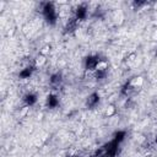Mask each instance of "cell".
I'll list each match as a JSON object with an SVG mask.
<instances>
[{"instance_id": "cell-1", "label": "cell", "mask_w": 157, "mask_h": 157, "mask_svg": "<svg viewBox=\"0 0 157 157\" xmlns=\"http://www.w3.org/2000/svg\"><path fill=\"white\" fill-rule=\"evenodd\" d=\"M42 11H43V16H44V18L47 20L48 23L54 25L56 22V17L58 16H56V10H55L53 2H45L43 5Z\"/></svg>"}, {"instance_id": "cell-2", "label": "cell", "mask_w": 157, "mask_h": 157, "mask_svg": "<svg viewBox=\"0 0 157 157\" xmlns=\"http://www.w3.org/2000/svg\"><path fill=\"white\" fill-rule=\"evenodd\" d=\"M99 63H101L99 56H97V55H94V56H88V58L86 59V69H87V70H97Z\"/></svg>"}, {"instance_id": "cell-3", "label": "cell", "mask_w": 157, "mask_h": 157, "mask_svg": "<svg viewBox=\"0 0 157 157\" xmlns=\"http://www.w3.org/2000/svg\"><path fill=\"white\" fill-rule=\"evenodd\" d=\"M61 82H63V78H61V75L60 74H54L50 77V86L53 88H59V86L61 85Z\"/></svg>"}, {"instance_id": "cell-4", "label": "cell", "mask_w": 157, "mask_h": 157, "mask_svg": "<svg viewBox=\"0 0 157 157\" xmlns=\"http://www.w3.org/2000/svg\"><path fill=\"white\" fill-rule=\"evenodd\" d=\"M98 102H99V96H98V93H96V92H94V93H92V94H90V96H88L86 104H87V107L93 108Z\"/></svg>"}, {"instance_id": "cell-5", "label": "cell", "mask_w": 157, "mask_h": 157, "mask_svg": "<svg viewBox=\"0 0 157 157\" xmlns=\"http://www.w3.org/2000/svg\"><path fill=\"white\" fill-rule=\"evenodd\" d=\"M86 16H87V7L85 5L78 6L76 10V17L75 18L76 20H83V18H86Z\"/></svg>"}, {"instance_id": "cell-6", "label": "cell", "mask_w": 157, "mask_h": 157, "mask_svg": "<svg viewBox=\"0 0 157 157\" xmlns=\"http://www.w3.org/2000/svg\"><path fill=\"white\" fill-rule=\"evenodd\" d=\"M23 99H25V102H26L27 105H33L37 102V96L34 93H27Z\"/></svg>"}, {"instance_id": "cell-7", "label": "cell", "mask_w": 157, "mask_h": 157, "mask_svg": "<svg viewBox=\"0 0 157 157\" xmlns=\"http://www.w3.org/2000/svg\"><path fill=\"white\" fill-rule=\"evenodd\" d=\"M47 104H48V107H50V108L56 107V105H58V98H56V96H54V94L48 96V98H47Z\"/></svg>"}, {"instance_id": "cell-8", "label": "cell", "mask_w": 157, "mask_h": 157, "mask_svg": "<svg viewBox=\"0 0 157 157\" xmlns=\"http://www.w3.org/2000/svg\"><path fill=\"white\" fill-rule=\"evenodd\" d=\"M33 70H34V66H28V67H26L25 70L21 71L20 76H21L22 78H28V77L31 76V74L33 72Z\"/></svg>"}, {"instance_id": "cell-9", "label": "cell", "mask_w": 157, "mask_h": 157, "mask_svg": "<svg viewBox=\"0 0 157 157\" xmlns=\"http://www.w3.org/2000/svg\"><path fill=\"white\" fill-rule=\"evenodd\" d=\"M156 144H157V135H156Z\"/></svg>"}]
</instances>
